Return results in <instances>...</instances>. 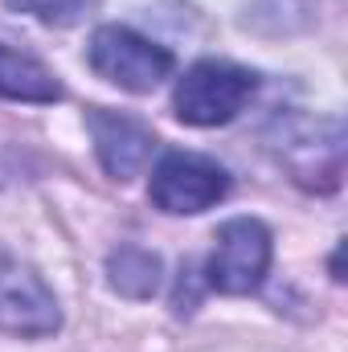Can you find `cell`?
Returning a JSON list of instances; mask_svg holds the SVG:
<instances>
[{
    "label": "cell",
    "mask_w": 348,
    "mask_h": 352,
    "mask_svg": "<svg viewBox=\"0 0 348 352\" xmlns=\"http://www.w3.org/2000/svg\"><path fill=\"white\" fill-rule=\"evenodd\" d=\"M87 127H90V135H94V152H98L102 168L115 176V180L140 176L144 164L152 160V152H156L152 127H144V123L131 119V115L94 107V111H87Z\"/></svg>",
    "instance_id": "obj_6"
},
{
    "label": "cell",
    "mask_w": 348,
    "mask_h": 352,
    "mask_svg": "<svg viewBox=\"0 0 348 352\" xmlns=\"http://www.w3.org/2000/svg\"><path fill=\"white\" fill-rule=\"evenodd\" d=\"M107 274H111V287L127 299H148L156 295L160 287V258L144 246H119L111 258H107Z\"/></svg>",
    "instance_id": "obj_8"
},
{
    "label": "cell",
    "mask_w": 348,
    "mask_h": 352,
    "mask_svg": "<svg viewBox=\"0 0 348 352\" xmlns=\"http://www.w3.org/2000/svg\"><path fill=\"white\" fill-rule=\"evenodd\" d=\"M270 270V230L254 217H234L217 230L213 254L205 263V278L221 295L259 291Z\"/></svg>",
    "instance_id": "obj_3"
},
{
    "label": "cell",
    "mask_w": 348,
    "mask_h": 352,
    "mask_svg": "<svg viewBox=\"0 0 348 352\" xmlns=\"http://www.w3.org/2000/svg\"><path fill=\"white\" fill-rule=\"evenodd\" d=\"M90 70L107 82H115L119 90L131 94H148L156 90L168 74H173V54L156 41H148L144 33L127 29V25H102L90 37Z\"/></svg>",
    "instance_id": "obj_2"
},
{
    "label": "cell",
    "mask_w": 348,
    "mask_h": 352,
    "mask_svg": "<svg viewBox=\"0 0 348 352\" xmlns=\"http://www.w3.org/2000/svg\"><path fill=\"white\" fill-rule=\"evenodd\" d=\"M58 324L62 311L45 278L17 254L0 250V328L12 336H50Z\"/></svg>",
    "instance_id": "obj_5"
},
{
    "label": "cell",
    "mask_w": 348,
    "mask_h": 352,
    "mask_svg": "<svg viewBox=\"0 0 348 352\" xmlns=\"http://www.w3.org/2000/svg\"><path fill=\"white\" fill-rule=\"evenodd\" d=\"M230 192V173L201 152H168L152 173V205L164 213H205Z\"/></svg>",
    "instance_id": "obj_4"
},
{
    "label": "cell",
    "mask_w": 348,
    "mask_h": 352,
    "mask_svg": "<svg viewBox=\"0 0 348 352\" xmlns=\"http://www.w3.org/2000/svg\"><path fill=\"white\" fill-rule=\"evenodd\" d=\"M4 4L17 8V12H29V16H37L45 25H74L98 0H4Z\"/></svg>",
    "instance_id": "obj_9"
},
{
    "label": "cell",
    "mask_w": 348,
    "mask_h": 352,
    "mask_svg": "<svg viewBox=\"0 0 348 352\" xmlns=\"http://www.w3.org/2000/svg\"><path fill=\"white\" fill-rule=\"evenodd\" d=\"M0 98H12V102H58L62 98V82L37 58L0 45Z\"/></svg>",
    "instance_id": "obj_7"
},
{
    "label": "cell",
    "mask_w": 348,
    "mask_h": 352,
    "mask_svg": "<svg viewBox=\"0 0 348 352\" xmlns=\"http://www.w3.org/2000/svg\"><path fill=\"white\" fill-rule=\"evenodd\" d=\"M259 90V74L234 62H197L176 82L173 107L176 119L188 127H221L246 111V102Z\"/></svg>",
    "instance_id": "obj_1"
}]
</instances>
